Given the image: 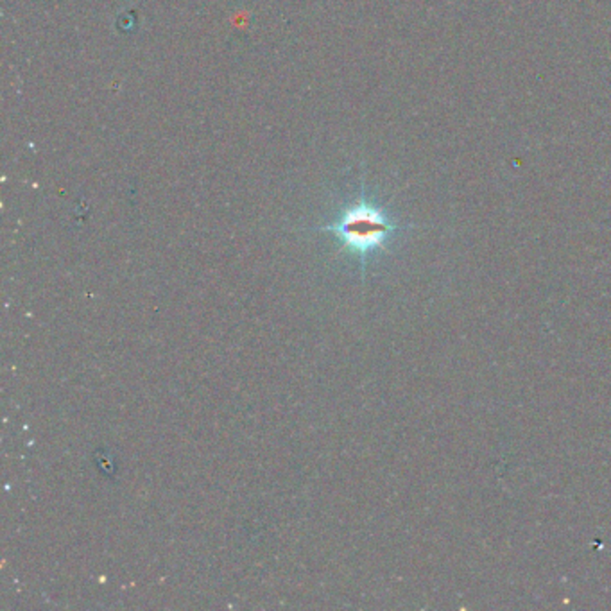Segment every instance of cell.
<instances>
[{
	"label": "cell",
	"instance_id": "cell-1",
	"mask_svg": "<svg viewBox=\"0 0 611 611\" xmlns=\"http://www.w3.org/2000/svg\"><path fill=\"white\" fill-rule=\"evenodd\" d=\"M321 230L333 234L348 251L364 258L366 255L384 248L396 228L380 208L361 199L344 208L337 221Z\"/></svg>",
	"mask_w": 611,
	"mask_h": 611
}]
</instances>
